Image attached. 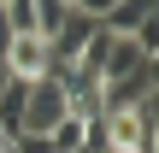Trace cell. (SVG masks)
I'll list each match as a JSON object with an SVG mask.
<instances>
[{
    "label": "cell",
    "mask_w": 159,
    "mask_h": 153,
    "mask_svg": "<svg viewBox=\"0 0 159 153\" xmlns=\"http://www.w3.org/2000/svg\"><path fill=\"white\" fill-rule=\"evenodd\" d=\"M0 88H6V71H0Z\"/></svg>",
    "instance_id": "cell-11"
},
{
    "label": "cell",
    "mask_w": 159,
    "mask_h": 153,
    "mask_svg": "<svg viewBox=\"0 0 159 153\" xmlns=\"http://www.w3.org/2000/svg\"><path fill=\"white\" fill-rule=\"evenodd\" d=\"M12 153H53V142H47V136H18Z\"/></svg>",
    "instance_id": "cell-9"
},
{
    "label": "cell",
    "mask_w": 159,
    "mask_h": 153,
    "mask_svg": "<svg viewBox=\"0 0 159 153\" xmlns=\"http://www.w3.org/2000/svg\"><path fill=\"white\" fill-rule=\"evenodd\" d=\"M65 112H71V100H65L59 71L30 77V88H24V130H18V136H47V130H53ZM18 136H12V142H18Z\"/></svg>",
    "instance_id": "cell-1"
},
{
    "label": "cell",
    "mask_w": 159,
    "mask_h": 153,
    "mask_svg": "<svg viewBox=\"0 0 159 153\" xmlns=\"http://www.w3.org/2000/svg\"><path fill=\"white\" fill-rule=\"evenodd\" d=\"M142 65H148L142 41H136V35H112V29H106V53H100V83H112V77H130V71H142Z\"/></svg>",
    "instance_id": "cell-5"
},
{
    "label": "cell",
    "mask_w": 159,
    "mask_h": 153,
    "mask_svg": "<svg viewBox=\"0 0 159 153\" xmlns=\"http://www.w3.org/2000/svg\"><path fill=\"white\" fill-rule=\"evenodd\" d=\"M148 18H159V0H112V12L100 18L112 35H136Z\"/></svg>",
    "instance_id": "cell-6"
},
{
    "label": "cell",
    "mask_w": 159,
    "mask_h": 153,
    "mask_svg": "<svg viewBox=\"0 0 159 153\" xmlns=\"http://www.w3.org/2000/svg\"><path fill=\"white\" fill-rule=\"evenodd\" d=\"M148 94H159V59H148V65L130 71V77L100 83V112H130V106H142Z\"/></svg>",
    "instance_id": "cell-3"
},
{
    "label": "cell",
    "mask_w": 159,
    "mask_h": 153,
    "mask_svg": "<svg viewBox=\"0 0 159 153\" xmlns=\"http://www.w3.org/2000/svg\"><path fill=\"white\" fill-rule=\"evenodd\" d=\"M83 124H89L83 112H65V118H59V124L47 130V142H53V153H83Z\"/></svg>",
    "instance_id": "cell-7"
},
{
    "label": "cell",
    "mask_w": 159,
    "mask_h": 153,
    "mask_svg": "<svg viewBox=\"0 0 159 153\" xmlns=\"http://www.w3.org/2000/svg\"><path fill=\"white\" fill-rule=\"evenodd\" d=\"M0 6H6V0H0Z\"/></svg>",
    "instance_id": "cell-12"
},
{
    "label": "cell",
    "mask_w": 159,
    "mask_h": 153,
    "mask_svg": "<svg viewBox=\"0 0 159 153\" xmlns=\"http://www.w3.org/2000/svg\"><path fill=\"white\" fill-rule=\"evenodd\" d=\"M0 147H6V130H0Z\"/></svg>",
    "instance_id": "cell-10"
},
{
    "label": "cell",
    "mask_w": 159,
    "mask_h": 153,
    "mask_svg": "<svg viewBox=\"0 0 159 153\" xmlns=\"http://www.w3.org/2000/svg\"><path fill=\"white\" fill-rule=\"evenodd\" d=\"M65 0H30V24H35V35H53L59 24H65Z\"/></svg>",
    "instance_id": "cell-8"
},
{
    "label": "cell",
    "mask_w": 159,
    "mask_h": 153,
    "mask_svg": "<svg viewBox=\"0 0 159 153\" xmlns=\"http://www.w3.org/2000/svg\"><path fill=\"white\" fill-rule=\"evenodd\" d=\"M0 71L6 77H47L53 71V47H47V35H35V29H18L12 41H6V53H0Z\"/></svg>",
    "instance_id": "cell-2"
},
{
    "label": "cell",
    "mask_w": 159,
    "mask_h": 153,
    "mask_svg": "<svg viewBox=\"0 0 159 153\" xmlns=\"http://www.w3.org/2000/svg\"><path fill=\"white\" fill-rule=\"evenodd\" d=\"M94 29H100V18H89V12H65V24L47 35V47H53V71H59V65H77L83 47L94 41Z\"/></svg>",
    "instance_id": "cell-4"
}]
</instances>
